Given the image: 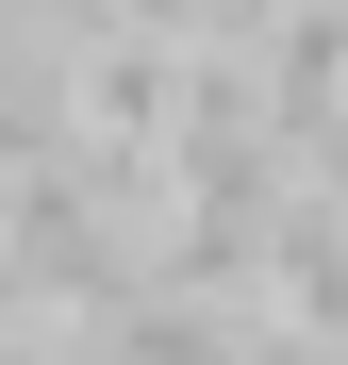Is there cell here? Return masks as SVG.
Returning a JSON list of instances; mask_svg holds the SVG:
<instances>
[{
  "instance_id": "1",
  "label": "cell",
  "mask_w": 348,
  "mask_h": 365,
  "mask_svg": "<svg viewBox=\"0 0 348 365\" xmlns=\"http://www.w3.org/2000/svg\"><path fill=\"white\" fill-rule=\"evenodd\" d=\"M299 166H315V200H332V216H348V116H332V133H315V150H299Z\"/></svg>"
}]
</instances>
